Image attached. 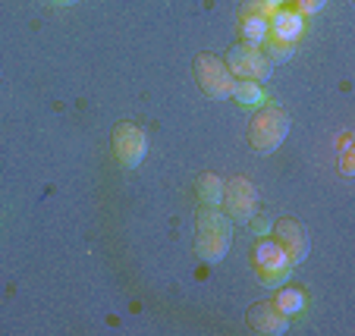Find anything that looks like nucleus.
<instances>
[{"mask_svg":"<svg viewBox=\"0 0 355 336\" xmlns=\"http://www.w3.org/2000/svg\"><path fill=\"white\" fill-rule=\"evenodd\" d=\"M233 245V227L230 217L214 204H201L198 220H195V255L201 261L217 264Z\"/></svg>","mask_w":355,"mask_h":336,"instance_id":"obj_1","label":"nucleus"},{"mask_svg":"<svg viewBox=\"0 0 355 336\" xmlns=\"http://www.w3.org/2000/svg\"><path fill=\"white\" fill-rule=\"evenodd\" d=\"M286 135H289V116L283 114V110H277V107L261 110V114L252 120V129H248V141H252V148L261 151V154L277 151Z\"/></svg>","mask_w":355,"mask_h":336,"instance_id":"obj_2","label":"nucleus"},{"mask_svg":"<svg viewBox=\"0 0 355 336\" xmlns=\"http://www.w3.org/2000/svg\"><path fill=\"white\" fill-rule=\"evenodd\" d=\"M195 79H198L201 91L208 94V98H214V101H223V98H230V91H233V73H230V67L220 60V57L214 54H201L195 57Z\"/></svg>","mask_w":355,"mask_h":336,"instance_id":"obj_3","label":"nucleus"},{"mask_svg":"<svg viewBox=\"0 0 355 336\" xmlns=\"http://www.w3.org/2000/svg\"><path fill=\"white\" fill-rule=\"evenodd\" d=\"M295 264L289 261V255L280 249V242H270V239H264V242L255 245V270L261 274V283L264 286H280V283L289 280V274H293Z\"/></svg>","mask_w":355,"mask_h":336,"instance_id":"obj_4","label":"nucleus"},{"mask_svg":"<svg viewBox=\"0 0 355 336\" xmlns=\"http://www.w3.org/2000/svg\"><path fill=\"white\" fill-rule=\"evenodd\" d=\"M230 73L233 76H242V79H270L274 73V63L264 57V51L258 44H236L230 47Z\"/></svg>","mask_w":355,"mask_h":336,"instance_id":"obj_5","label":"nucleus"},{"mask_svg":"<svg viewBox=\"0 0 355 336\" xmlns=\"http://www.w3.org/2000/svg\"><path fill=\"white\" fill-rule=\"evenodd\" d=\"M220 204L227 208V217L245 223V220H252V214H255L258 192L245 176H233L230 182H223V202Z\"/></svg>","mask_w":355,"mask_h":336,"instance_id":"obj_6","label":"nucleus"},{"mask_svg":"<svg viewBox=\"0 0 355 336\" xmlns=\"http://www.w3.org/2000/svg\"><path fill=\"white\" fill-rule=\"evenodd\" d=\"M148 151V139L135 123H120L114 129V154L126 170H135Z\"/></svg>","mask_w":355,"mask_h":336,"instance_id":"obj_7","label":"nucleus"},{"mask_svg":"<svg viewBox=\"0 0 355 336\" xmlns=\"http://www.w3.org/2000/svg\"><path fill=\"white\" fill-rule=\"evenodd\" d=\"M270 229H274L277 242H280V249L286 251L293 264H302L309 258V236H305V227H299L295 220H280Z\"/></svg>","mask_w":355,"mask_h":336,"instance_id":"obj_8","label":"nucleus"},{"mask_svg":"<svg viewBox=\"0 0 355 336\" xmlns=\"http://www.w3.org/2000/svg\"><path fill=\"white\" fill-rule=\"evenodd\" d=\"M248 327L255 333H270V336H280L289 330V315H283L274 302H264V305H255L248 311Z\"/></svg>","mask_w":355,"mask_h":336,"instance_id":"obj_9","label":"nucleus"},{"mask_svg":"<svg viewBox=\"0 0 355 336\" xmlns=\"http://www.w3.org/2000/svg\"><path fill=\"white\" fill-rule=\"evenodd\" d=\"M302 32H305V19H302V13H295V10H277L268 19V35L277 41H289V44H293Z\"/></svg>","mask_w":355,"mask_h":336,"instance_id":"obj_10","label":"nucleus"},{"mask_svg":"<svg viewBox=\"0 0 355 336\" xmlns=\"http://www.w3.org/2000/svg\"><path fill=\"white\" fill-rule=\"evenodd\" d=\"M236 98V101L242 104V107H258V104L264 101V91H261V85H258L255 79H239V82H233V91H230Z\"/></svg>","mask_w":355,"mask_h":336,"instance_id":"obj_11","label":"nucleus"},{"mask_svg":"<svg viewBox=\"0 0 355 336\" xmlns=\"http://www.w3.org/2000/svg\"><path fill=\"white\" fill-rule=\"evenodd\" d=\"M198 198L201 204H214V208H220L223 202V179L214 173H205L198 179Z\"/></svg>","mask_w":355,"mask_h":336,"instance_id":"obj_12","label":"nucleus"},{"mask_svg":"<svg viewBox=\"0 0 355 336\" xmlns=\"http://www.w3.org/2000/svg\"><path fill=\"white\" fill-rule=\"evenodd\" d=\"M242 38H245V44H264L268 41V19L242 16Z\"/></svg>","mask_w":355,"mask_h":336,"instance_id":"obj_13","label":"nucleus"},{"mask_svg":"<svg viewBox=\"0 0 355 336\" xmlns=\"http://www.w3.org/2000/svg\"><path fill=\"white\" fill-rule=\"evenodd\" d=\"M274 305L283 311V315H295V311L305 308V292L299 290H280L274 299Z\"/></svg>","mask_w":355,"mask_h":336,"instance_id":"obj_14","label":"nucleus"},{"mask_svg":"<svg viewBox=\"0 0 355 336\" xmlns=\"http://www.w3.org/2000/svg\"><path fill=\"white\" fill-rule=\"evenodd\" d=\"M264 57H268L270 63H286L289 57H293V44H289V41H277L268 35V51H264Z\"/></svg>","mask_w":355,"mask_h":336,"instance_id":"obj_15","label":"nucleus"},{"mask_svg":"<svg viewBox=\"0 0 355 336\" xmlns=\"http://www.w3.org/2000/svg\"><path fill=\"white\" fill-rule=\"evenodd\" d=\"M277 3L274 0H248L245 7H242V16H258V19H270L277 13Z\"/></svg>","mask_w":355,"mask_h":336,"instance_id":"obj_16","label":"nucleus"},{"mask_svg":"<svg viewBox=\"0 0 355 336\" xmlns=\"http://www.w3.org/2000/svg\"><path fill=\"white\" fill-rule=\"evenodd\" d=\"M324 3H327V0H295V13H302V16L321 13Z\"/></svg>","mask_w":355,"mask_h":336,"instance_id":"obj_17","label":"nucleus"},{"mask_svg":"<svg viewBox=\"0 0 355 336\" xmlns=\"http://www.w3.org/2000/svg\"><path fill=\"white\" fill-rule=\"evenodd\" d=\"M270 227H274V223H270L268 217H258V220H255V227H252V229H255L258 236H264V233H270Z\"/></svg>","mask_w":355,"mask_h":336,"instance_id":"obj_18","label":"nucleus"},{"mask_svg":"<svg viewBox=\"0 0 355 336\" xmlns=\"http://www.w3.org/2000/svg\"><path fill=\"white\" fill-rule=\"evenodd\" d=\"M343 173H352V151H349V148H343Z\"/></svg>","mask_w":355,"mask_h":336,"instance_id":"obj_19","label":"nucleus"},{"mask_svg":"<svg viewBox=\"0 0 355 336\" xmlns=\"http://www.w3.org/2000/svg\"><path fill=\"white\" fill-rule=\"evenodd\" d=\"M54 3H63V7H69V3H79V0H54Z\"/></svg>","mask_w":355,"mask_h":336,"instance_id":"obj_20","label":"nucleus"},{"mask_svg":"<svg viewBox=\"0 0 355 336\" xmlns=\"http://www.w3.org/2000/svg\"><path fill=\"white\" fill-rule=\"evenodd\" d=\"M274 3H277V7H280V3H286V0H274Z\"/></svg>","mask_w":355,"mask_h":336,"instance_id":"obj_21","label":"nucleus"}]
</instances>
